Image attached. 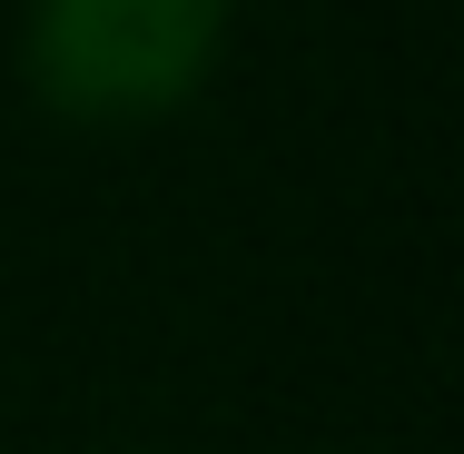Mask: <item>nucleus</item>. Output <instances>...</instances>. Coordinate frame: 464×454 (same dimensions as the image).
<instances>
[{"mask_svg": "<svg viewBox=\"0 0 464 454\" xmlns=\"http://www.w3.org/2000/svg\"><path fill=\"white\" fill-rule=\"evenodd\" d=\"M227 0H30V80L80 119H149L198 90Z\"/></svg>", "mask_w": 464, "mask_h": 454, "instance_id": "nucleus-1", "label": "nucleus"}]
</instances>
